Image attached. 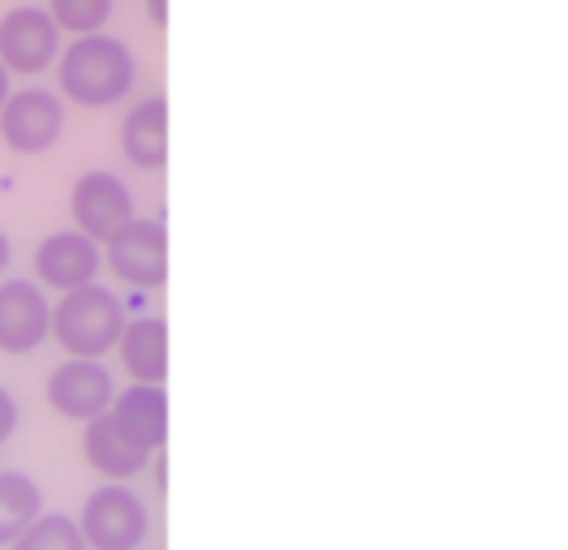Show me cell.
<instances>
[{
    "mask_svg": "<svg viewBox=\"0 0 568 550\" xmlns=\"http://www.w3.org/2000/svg\"><path fill=\"white\" fill-rule=\"evenodd\" d=\"M61 91L82 108H108L134 86V57L112 34H82L61 57Z\"/></svg>",
    "mask_w": 568,
    "mask_h": 550,
    "instance_id": "cell-2",
    "label": "cell"
},
{
    "mask_svg": "<svg viewBox=\"0 0 568 550\" xmlns=\"http://www.w3.org/2000/svg\"><path fill=\"white\" fill-rule=\"evenodd\" d=\"M13 430H18V400L0 387V444L13 439Z\"/></svg>",
    "mask_w": 568,
    "mask_h": 550,
    "instance_id": "cell-18",
    "label": "cell"
},
{
    "mask_svg": "<svg viewBox=\"0 0 568 550\" xmlns=\"http://www.w3.org/2000/svg\"><path fill=\"white\" fill-rule=\"evenodd\" d=\"M95 272H100V249L82 233H52V237L39 241L36 275L48 288L73 293L82 284H95Z\"/></svg>",
    "mask_w": 568,
    "mask_h": 550,
    "instance_id": "cell-11",
    "label": "cell"
},
{
    "mask_svg": "<svg viewBox=\"0 0 568 550\" xmlns=\"http://www.w3.org/2000/svg\"><path fill=\"white\" fill-rule=\"evenodd\" d=\"M70 215L87 241H112L134 220V198L121 176L112 172H87L70 190Z\"/></svg>",
    "mask_w": 568,
    "mask_h": 550,
    "instance_id": "cell-5",
    "label": "cell"
},
{
    "mask_svg": "<svg viewBox=\"0 0 568 550\" xmlns=\"http://www.w3.org/2000/svg\"><path fill=\"white\" fill-rule=\"evenodd\" d=\"M82 451H87V465L100 473L104 481H116V486H125L130 478H139L142 469L151 465V456L134 447L116 426H112V417H95V421H87V430H82Z\"/></svg>",
    "mask_w": 568,
    "mask_h": 550,
    "instance_id": "cell-14",
    "label": "cell"
},
{
    "mask_svg": "<svg viewBox=\"0 0 568 550\" xmlns=\"http://www.w3.org/2000/svg\"><path fill=\"white\" fill-rule=\"evenodd\" d=\"M108 272L130 288H164L169 279V233L160 220H130L108 241Z\"/></svg>",
    "mask_w": 568,
    "mask_h": 550,
    "instance_id": "cell-4",
    "label": "cell"
},
{
    "mask_svg": "<svg viewBox=\"0 0 568 550\" xmlns=\"http://www.w3.org/2000/svg\"><path fill=\"white\" fill-rule=\"evenodd\" d=\"M125 332V306L108 293L104 284H82L61 293L48 318V336L70 353V361H100L108 357Z\"/></svg>",
    "mask_w": 568,
    "mask_h": 550,
    "instance_id": "cell-1",
    "label": "cell"
},
{
    "mask_svg": "<svg viewBox=\"0 0 568 550\" xmlns=\"http://www.w3.org/2000/svg\"><path fill=\"white\" fill-rule=\"evenodd\" d=\"M146 18L164 31V27H169V0H146Z\"/></svg>",
    "mask_w": 568,
    "mask_h": 550,
    "instance_id": "cell-19",
    "label": "cell"
},
{
    "mask_svg": "<svg viewBox=\"0 0 568 550\" xmlns=\"http://www.w3.org/2000/svg\"><path fill=\"white\" fill-rule=\"evenodd\" d=\"M4 100H9V73L0 65V108H4Z\"/></svg>",
    "mask_w": 568,
    "mask_h": 550,
    "instance_id": "cell-21",
    "label": "cell"
},
{
    "mask_svg": "<svg viewBox=\"0 0 568 550\" xmlns=\"http://www.w3.org/2000/svg\"><path fill=\"white\" fill-rule=\"evenodd\" d=\"M112 9L116 0H48V18L57 22V31L70 34H100Z\"/></svg>",
    "mask_w": 568,
    "mask_h": 550,
    "instance_id": "cell-16",
    "label": "cell"
},
{
    "mask_svg": "<svg viewBox=\"0 0 568 550\" xmlns=\"http://www.w3.org/2000/svg\"><path fill=\"white\" fill-rule=\"evenodd\" d=\"M9 258H13V245H9V237H4V233H0V272H4V267H9Z\"/></svg>",
    "mask_w": 568,
    "mask_h": 550,
    "instance_id": "cell-20",
    "label": "cell"
},
{
    "mask_svg": "<svg viewBox=\"0 0 568 550\" xmlns=\"http://www.w3.org/2000/svg\"><path fill=\"white\" fill-rule=\"evenodd\" d=\"M9 550H87L73 516H39Z\"/></svg>",
    "mask_w": 568,
    "mask_h": 550,
    "instance_id": "cell-17",
    "label": "cell"
},
{
    "mask_svg": "<svg viewBox=\"0 0 568 550\" xmlns=\"http://www.w3.org/2000/svg\"><path fill=\"white\" fill-rule=\"evenodd\" d=\"M73 524H78L87 550H139L151 533V512H146L139 490L108 481L87 495Z\"/></svg>",
    "mask_w": 568,
    "mask_h": 550,
    "instance_id": "cell-3",
    "label": "cell"
},
{
    "mask_svg": "<svg viewBox=\"0 0 568 550\" xmlns=\"http://www.w3.org/2000/svg\"><path fill=\"white\" fill-rule=\"evenodd\" d=\"M61 125H65V112L48 91H9V100L0 108V142L18 155L48 151L61 138Z\"/></svg>",
    "mask_w": 568,
    "mask_h": 550,
    "instance_id": "cell-7",
    "label": "cell"
},
{
    "mask_svg": "<svg viewBox=\"0 0 568 550\" xmlns=\"http://www.w3.org/2000/svg\"><path fill=\"white\" fill-rule=\"evenodd\" d=\"M43 516V490L27 473H0V550H9Z\"/></svg>",
    "mask_w": 568,
    "mask_h": 550,
    "instance_id": "cell-15",
    "label": "cell"
},
{
    "mask_svg": "<svg viewBox=\"0 0 568 550\" xmlns=\"http://www.w3.org/2000/svg\"><path fill=\"white\" fill-rule=\"evenodd\" d=\"M112 396H116V387H112L108 366H100V361H61L48 375V405L70 421H82V426L104 417Z\"/></svg>",
    "mask_w": 568,
    "mask_h": 550,
    "instance_id": "cell-8",
    "label": "cell"
},
{
    "mask_svg": "<svg viewBox=\"0 0 568 550\" xmlns=\"http://www.w3.org/2000/svg\"><path fill=\"white\" fill-rule=\"evenodd\" d=\"M108 417H112V426H116L134 447H142L146 456L164 451V444H169V396H164V387L130 383L125 391L112 396Z\"/></svg>",
    "mask_w": 568,
    "mask_h": 550,
    "instance_id": "cell-10",
    "label": "cell"
},
{
    "mask_svg": "<svg viewBox=\"0 0 568 550\" xmlns=\"http://www.w3.org/2000/svg\"><path fill=\"white\" fill-rule=\"evenodd\" d=\"M121 146H125V160L142 172H160L169 164V100L164 95H151L130 108L121 125Z\"/></svg>",
    "mask_w": 568,
    "mask_h": 550,
    "instance_id": "cell-13",
    "label": "cell"
},
{
    "mask_svg": "<svg viewBox=\"0 0 568 550\" xmlns=\"http://www.w3.org/2000/svg\"><path fill=\"white\" fill-rule=\"evenodd\" d=\"M52 306L43 302L36 279H4L0 284V353L27 357L48 340Z\"/></svg>",
    "mask_w": 568,
    "mask_h": 550,
    "instance_id": "cell-9",
    "label": "cell"
},
{
    "mask_svg": "<svg viewBox=\"0 0 568 550\" xmlns=\"http://www.w3.org/2000/svg\"><path fill=\"white\" fill-rule=\"evenodd\" d=\"M61 31L39 4H18L0 18V65L4 73H39L57 61Z\"/></svg>",
    "mask_w": 568,
    "mask_h": 550,
    "instance_id": "cell-6",
    "label": "cell"
},
{
    "mask_svg": "<svg viewBox=\"0 0 568 550\" xmlns=\"http://www.w3.org/2000/svg\"><path fill=\"white\" fill-rule=\"evenodd\" d=\"M116 353H121V366H125V375L134 378V383L164 387V378H169V323L160 314L125 318Z\"/></svg>",
    "mask_w": 568,
    "mask_h": 550,
    "instance_id": "cell-12",
    "label": "cell"
}]
</instances>
